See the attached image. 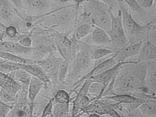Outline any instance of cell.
<instances>
[{"instance_id":"17","label":"cell","mask_w":156,"mask_h":117,"mask_svg":"<svg viewBox=\"0 0 156 117\" xmlns=\"http://www.w3.org/2000/svg\"><path fill=\"white\" fill-rule=\"evenodd\" d=\"M103 99L112 100L117 104L140 105L146 100L140 99L131 95L126 93H117L108 96L104 97Z\"/></svg>"},{"instance_id":"46","label":"cell","mask_w":156,"mask_h":117,"mask_svg":"<svg viewBox=\"0 0 156 117\" xmlns=\"http://www.w3.org/2000/svg\"><path fill=\"white\" fill-rule=\"evenodd\" d=\"M74 1L77 3H81L86 2V0H74Z\"/></svg>"},{"instance_id":"22","label":"cell","mask_w":156,"mask_h":117,"mask_svg":"<svg viewBox=\"0 0 156 117\" xmlns=\"http://www.w3.org/2000/svg\"><path fill=\"white\" fill-rule=\"evenodd\" d=\"M21 86L23 89L27 90L32 76L22 69H19L9 74Z\"/></svg>"},{"instance_id":"38","label":"cell","mask_w":156,"mask_h":117,"mask_svg":"<svg viewBox=\"0 0 156 117\" xmlns=\"http://www.w3.org/2000/svg\"><path fill=\"white\" fill-rule=\"evenodd\" d=\"M91 103V100L88 95L84 96L80 101L79 104V110L80 111H82L86 109L90 105Z\"/></svg>"},{"instance_id":"2","label":"cell","mask_w":156,"mask_h":117,"mask_svg":"<svg viewBox=\"0 0 156 117\" xmlns=\"http://www.w3.org/2000/svg\"><path fill=\"white\" fill-rule=\"evenodd\" d=\"M111 10L100 0H87L83 6V15L95 27L108 31L111 25Z\"/></svg>"},{"instance_id":"3","label":"cell","mask_w":156,"mask_h":117,"mask_svg":"<svg viewBox=\"0 0 156 117\" xmlns=\"http://www.w3.org/2000/svg\"><path fill=\"white\" fill-rule=\"evenodd\" d=\"M111 27L107 32L112 46L119 51L129 44V39L123 26L121 10L119 9L116 15H115L111 11Z\"/></svg>"},{"instance_id":"42","label":"cell","mask_w":156,"mask_h":117,"mask_svg":"<svg viewBox=\"0 0 156 117\" xmlns=\"http://www.w3.org/2000/svg\"><path fill=\"white\" fill-rule=\"evenodd\" d=\"M6 37L4 31H0V41L6 40Z\"/></svg>"},{"instance_id":"11","label":"cell","mask_w":156,"mask_h":117,"mask_svg":"<svg viewBox=\"0 0 156 117\" xmlns=\"http://www.w3.org/2000/svg\"><path fill=\"white\" fill-rule=\"evenodd\" d=\"M33 49V47H25L16 41L8 40L0 41V51L9 52L23 57L32 55Z\"/></svg>"},{"instance_id":"47","label":"cell","mask_w":156,"mask_h":117,"mask_svg":"<svg viewBox=\"0 0 156 117\" xmlns=\"http://www.w3.org/2000/svg\"><path fill=\"white\" fill-rule=\"evenodd\" d=\"M58 1H59L61 2H67L68 0H58Z\"/></svg>"},{"instance_id":"12","label":"cell","mask_w":156,"mask_h":117,"mask_svg":"<svg viewBox=\"0 0 156 117\" xmlns=\"http://www.w3.org/2000/svg\"><path fill=\"white\" fill-rule=\"evenodd\" d=\"M14 63L20 69L25 71L32 76L41 80L46 85L51 82V79L48 75L39 65L36 64L34 62L33 63L29 64Z\"/></svg>"},{"instance_id":"48","label":"cell","mask_w":156,"mask_h":117,"mask_svg":"<svg viewBox=\"0 0 156 117\" xmlns=\"http://www.w3.org/2000/svg\"><path fill=\"white\" fill-rule=\"evenodd\" d=\"M1 62H2V61H0V63H1Z\"/></svg>"},{"instance_id":"27","label":"cell","mask_w":156,"mask_h":117,"mask_svg":"<svg viewBox=\"0 0 156 117\" xmlns=\"http://www.w3.org/2000/svg\"><path fill=\"white\" fill-rule=\"evenodd\" d=\"M69 112V104L55 103L52 116L53 117H68L70 116Z\"/></svg>"},{"instance_id":"13","label":"cell","mask_w":156,"mask_h":117,"mask_svg":"<svg viewBox=\"0 0 156 117\" xmlns=\"http://www.w3.org/2000/svg\"><path fill=\"white\" fill-rule=\"evenodd\" d=\"M45 86V84L41 80L32 76L27 88V98L30 104V112L32 117H33L36 99Z\"/></svg>"},{"instance_id":"1","label":"cell","mask_w":156,"mask_h":117,"mask_svg":"<svg viewBox=\"0 0 156 117\" xmlns=\"http://www.w3.org/2000/svg\"><path fill=\"white\" fill-rule=\"evenodd\" d=\"M147 62L125 64L113 79V89L117 93L142 90L146 86Z\"/></svg>"},{"instance_id":"25","label":"cell","mask_w":156,"mask_h":117,"mask_svg":"<svg viewBox=\"0 0 156 117\" xmlns=\"http://www.w3.org/2000/svg\"><path fill=\"white\" fill-rule=\"evenodd\" d=\"M139 111L145 115L156 117V103L152 101H146L139 107Z\"/></svg>"},{"instance_id":"32","label":"cell","mask_w":156,"mask_h":117,"mask_svg":"<svg viewBox=\"0 0 156 117\" xmlns=\"http://www.w3.org/2000/svg\"><path fill=\"white\" fill-rule=\"evenodd\" d=\"M20 69L14 63L3 60L0 63V71L4 73H11L12 72Z\"/></svg>"},{"instance_id":"34","label":"cell","mask_w":156,"mask_h":117,"mask_svg":"<svg viewBox=\"0 0 156 117\" xmlns=\"http://www.w3.org/2000/svg\"><path fill=\"white\" fill-rule=\"evenodd\" d=\"M54 103H55L54 97L50 98L45 106L44 108L43 109V112L40 117H48L49 116L52 115Z\"/></svg>"},{"instance_id":"29","label":"cell","mask_w":156,"mask_h":117,"mask_svg":"<svg viewBox=\"0 0 156 117\" xmlns=\"http://www.w3.org/2000/svg\"><path fill=\"white\" fill-rule=\"evenodd\" d=\"M55 103L62 104H70V96L66 90H58L54 97Z\"/></svg>"},{"instance_id":"28","label":"cell","mask_w":156,"mask_h":117,"mask_svg":"<svg viewBox=\"0 0 156 117\" xmlns=\"http://www.w3.org/2000/svg\"><path fill=\"white\" fill-rule=\"evenodd\" d=\"M117 52L112 49L107 48H98L92 51L91 58L93 60H97L105 57L110 55H113Z\"/></svg>"},{"instance_id":"20","label":"cell","mask_w":156,"mask_h":117,"mask_svg":"<svg viewBox=\"0 0 156 117\" xmlns=\"http://www.w3.org/2000/svg\"><path fill=\"white\" fill-rule=\"evenodd\" d=\"M94 27L91 36L93 44L100 46L111 44L110 36L106 30L98 27L94 26Z\"/></svg>"},{"instance_id":"19","label":"cell","mask_w":156,"mask_h":117,"mask_svg":"<svg viewBox=\"0 0 156 117\" xmlns=\"http://www.w3.org/2000/svg\"><path fill=\"white\" fill-rule=\"evenodd\" d=\"M156 60V46L147 41L143 43L137 61L147 62Z\"/></svg>"},{"instance_id":"8","label":"cell","mask_w":156,"mask_h":117,"mask_svg":"<svg viewBox=\"0 0 156 117\" xmlns=\"http://www.w3.org/2000/svg\"><path fill=\"white\" fill-rule=\"evenodd\" d=\"M64 59L55 55H50L45 58L34 60V63L40 66L50 79L57 81L58 73L59 67Z\"/></svg>"},{"instance_id":"30","label":"cell","mask_w":156,"mask_h":117,"mask_svg":"<svg viewBox=\"0 0 156 117\" xmlns=\"http://www.w3.org/2000/svg\"><path fill=\"white\" fill-rule=\"evenodd\" d=\"M69 62L64 60L58 70L57 75V81L62 83L65 82L67 77L69 67Z\"/></svg>"},{"instance_id":"26","label":"cell","mask_w":156,"mask_h":117,"mask_svg":"<svg viewBox=\"0 0 156 117\" xmlns=\"http://www.w3.org/2000/svg\"><path fill=\"white\" fill-rule=\"evenodd\" d=\"M93 27L90 23H83L81 24L78 26L75 30L76 38L77 40H80L87 36L93 31Z\"/></svg>"},{"instance_id":"45","label":"cell","mask_w":156,"mask_h":117,"mask_svg":"<svg viewBox=\"0 0 156 117\" xmlns=\"http://www.w3.org/2000/svg\"><path fill=\"white\" fill-rule=\"evenodd\" d=\"M6 26L4 25L0 22V31H4L6 28Z\"/></svg>"},{"instance_id":"6","label":"cell","mask_w":156,"mask_h":117,"mask_svg":"<svg viewBox=\"0 0 156 117\" xmlns=\"http://www.w3.org/2000/svg\"><path fill=\"white\" fill-rule=\"evenodd\" d=\"M27 93V90L24 89L19 92L16 102L6 117H32Z\"/></svg>"},{"instance_id":"7","label":"cell","mask_w":156,"mask_h":117,"mask_svg":"<svg viewBox=\"0 0 156 117\" xmlns=\"http://www.w3.org/2000/svg\"><path fill=\"white\" fill-rule=\"evenodd\" d=\"M19 12L9 0H0V22L4 25H16L20 19L17 16Z\"/></svg>"},{"instance_id":"9","label":"cell","mask_w":156,"mask_h":117,"mask_svg":"<svg viewBox=\"0 0 156 117\" xmlns=\"http://www.w3.org/2000/svg\"><path fill=\"white\" fill-rule=\"evenodd\" d=\"M116 53L112 55V57H110L109 58L104 60L102 61L99 63L98 64L93 67L84 76L76 81L73 84V89L76 90L84 81L90 79L91 77L101 73L105 71L115 65L117 63H118L115 60Z\"/></svg>"},{"instance_id":"14","label":"cell","mask_w":156,"mask_h":117,"mask_svg":"<svg viewBox=\"0 0 156 117\" xmlns=\"http://www.w3.org/2000/svg\"><path fill=\"white\" fill-rule=\"evenodd\" d=\"M143 43L141 41L129 43L116 53L115 60L117 62L125 61L127 59L138 56Z\"/></svg>"},{"instance_id":"24","label":"cell","mask_w":156,"mask_h":117,"mask_svg":"<svg viewBox=\"0 0 156 117\" xmlns=\"http://www.w3.org/2000/svg\"><path fill=\"white\" fill-rule=\"evenodd\" d=\"M0 59L10 62L16 63H33L34 60L32 59L20 57L12 53L0 51Z\"/></svg>"},{"instance_id":"15","label":"cell","mask_w":156,"mask_h":117,"mask_svg":"<svg viewBox=\"0 0 156 117\" xmlns=\"http://www.w3.org/2000/svg\"><path fill=\"white\" fill-rule=\"evenodd\" d=\"M24 10L30 15H37L46 11L50 7L48 0H22Z\"/></svg>"},{"instance_id":"5","label":"cell","mask_w":156,"mask_h":117,"mask_svg":"<svg viewBox=\"0 0 156 117\" xmlns=\"http://www.w3.org/2000/svg\"><path fill=\"white\" fill-rule=\"evenodd\" d=\"M91 52L87 49H80L76 52L72 60L71 67V73L74 78L76 79V81L84 76L92 69Z\"/></svg>"},{"instance_id":"31","label":"cell","mask_w":156,"mask_h":117,"mask_svg":"<svg viewBox=\"0 0 156 117\" xmlns=\"http://www.w3.org/2000/svg\"><path fill=\"white\" fill-rule=\"evenodd\" d=\"M17 96H15L6 91L0 89V100L7 104L13 105L16 102Z\"/></svg>"},{"instance_id":"18","label":"cell","mask_w":156,"mask_h":117,"mask_svg":"<svg viewBox=\"0 0 156 117\" xmlns=\"http://www.w3.org/2000/svg\"><path fill=\"white\" fill-rule=\"evenodd\" d=\"M56 46L61 57L70 62L76 54L71 42L66 38L61 37L57 41Z\"/></svg>"},{"instance_id":"39","label":"cell","mask_w":156,"mask_h":117,"mask_svg":"<svg viewBox=\"0 0 156 117\" xmlns=\"http://www.w3.org/2000/svg\"><path fill=\"white\" fill-rule=\"evenodd\" d=\"M136 1L143 9H147L152 7L155 0H136Z\"/></svg>"},{"instance_id":"16","label":"cell","mask_w":156,"mask_h":117,"mask_svg":"<svg viewBox=\"0 0 156 117\" xmlns=\"http://www.w3.org/2000/svg\"><path fill=\"white\" fill-rule=\"evenodd\" d=\"M0 89L16 96L23 88L9 75L0 71Z\"/></svg>"},{"instance_id":"37","label":"cell","mask_w":156,"mask_h":117,"mask_svg":"<svg viewBox=\"0 0 156 117\" xmlns=\"http://www.w3.org/2000/svg\"><path fill=\"white\" fill-rule=\"evenodd\" d=\"M22 46L25 47L31 48L33 46V40L29 35H27L18 41Z\"/></svg>"},{"instance_id":"10","label":"cell","mask_w":156,"mask_h":117,"mask_svg":"<svg viewBox=\"0 0 156 117\" xmlns=\"http://www.w3.org/2000/svg\"><path fill=\"white\" fill-rule=\"evenodd\" d=\"M136 62V61L130 60L118 62L112 67L98 75L91 77L90 79L92 82L99 83L105 86V85L107 84L110 81L114 79L115 77L120 69L123 65L128 64L134 63Z\"/></svg>"},{"instance_id":"33","label":"cell","mask_w":156,"mask_h":117,"mask_svg":"<svg viewBox=\"0 0 156 117\" xmlns=\"http://www.w3.org/2000/svg\"><path fill=\"white\" fill-rule=\"evenodd\" d=\"M147 41L156 46V26L149 25L147 30Z\"/></svg>"},{"instance_id":"4","label":"cell","mask_w":156,"mask_h":117,"mask_svg":"<svg viewBox=\"0 0 156 117\" xmlns=\"http://www.w3.org/2000/svg\"><path fill=\"white\" fill-rule=\"evenodd\" d=\"M119 9L122 13V22L125 32L129 41L132 38L139 36L147 30L149 25H142L135 20L125 3L118 0Z\"/></svg>"},{"instance_id":"23","label":"cell","mask_w":156,"mask_h":117,"mask_svg":"<svg viewBox=\"0 0 156 117\" xmlns=\"http://www.w3.org/2000/svg\"><path fill=\"white\" fill-rule=\"evenodd\" d=\"M146 85L153 92H156V60L147 62Z\"/></svg>"},{"instance_id":"41","label":"cell","mask_w":156,"mask_h":117,"mask_svg":"<svg viewBox=\"0 0 156 117\" xmlns=\"http://www.w3.org/2000/svg\"><path fill=\"white\" fill-rule=\"evenodd\" d=\"M128 117H150L143 115L140 111L139 112H133L128 115Z\"/></svg>"},{"instance_id":"44","label":"cell","mask_w":156,"mask_h":117,"mask_svg":"<svg viewBox=\"0 0 156 117\" xmlns=\"http://www.w3.org/2000/svg\"><path fill=\"white\" fill-rule=\"evenodd\" d=\"M88 117H101V115L95 112L90 113Z\"/></svg>"},{"instance_id":"36","label":"cell","mask_w":156,"mask_h":117,"mask_svg":"<svg viewBox=\"0 0 156 117\" xmlns=\"http://www.w3.org/2000/svg\"><path fill=\"white\" fill-rule=\"evenodd\" d=\"M12 106L0 100V117H7L12 110Z\"/></svg>"},{"instance_id":"40","label":"cell","mask_w":156,"mask_h":117,"mask_svg":"<svg viewBox=\"0 0 156 117\" xmlns=\"http://www.w3.org/2000/svg\"><path fill=\"white\" fill-rule=\"evenodd\" d=\"M9 1H10L20 12H23V11H24L22 0H9Z\"/></svg>"},{"instance_id":"35","label":"cell","mask_w":156,"mask_h":117,"mask_svg":"<svg viewBox=\"0 0 156 117\" xmlns=\"http://www.w3.org/2000/svg\"><path fill=\"white\" fill-rule=\"evenodd\" d=\"M124 3L126 4L129 7L135 12L140 13H142L144 9L138 4L136 0H121Z\"/></svg>"},{"instance_id":"43","label":"cell","mask_w":156,"mask_h":117,"mask_svg":"<svg viewBox=\"0 0 156 117\" xmlns=\"http://www.w3.org/2000/svg\"><path fill=\"white\" fill-rule=\"evenodd\" d=\"M84 114H85V111H81V112H80V113L79 112L77 115H71V116H69L68 117H81V116H82Z\"/></svg>"},{"instance_id":"21","label":"cell","mask_w":156,"mask_h":117,"mask_svg":"<svg viewBox=\"0 0 156 117\" xmlns=\"http://www.w3.org/2000/svg\"><path fill=\"white\" fill-rule=\"evenodd\" d=\"M92 83V81L90 79L86 80L82 83V85L78 92L74 102L71 115H77L80 112L79 110V104L80 101L85 96L88 95L90 86Z\"/></svg>"}]
</instances>
